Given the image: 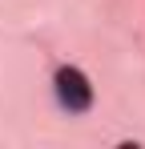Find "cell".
Returning <instances> with one entry per match:
<instances>
[{
    "mask_svg": "<svg viewBox=\"0 0 145 149\" xmlns=\"http://www.w3.org/2000/svg\"><path fill=\"white\" fill-rule=\"evenodd\" d=\"M52 89H56L61 109H69V113H89L93 109V85H89V77L81 73V69H72V65L56 69Z\"/></svg>",
    "mask_w": 145,
    "mask_h": 149,
    "instance_id": "cell-1",
    "label": "cell"
}]
</instances>
